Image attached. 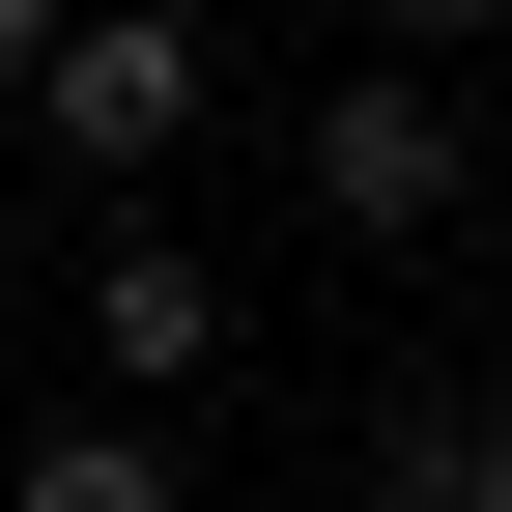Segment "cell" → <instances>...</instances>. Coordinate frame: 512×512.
I'll return each instance as SVG.
<instances>
[{
  "mask_svg": "<svg viewBox=\"0 0 512 512\" xmlns=\"http://www.w3.org/2000/svg\"><path fill=\"white\" fill-rule=\"evenodd\" d=\"M86 342H114V399H200V370H228V285H200V256H171V228H86Z\"/></svg>",
  "mask_w": 512,
  "mask_h": 512,
  "instance_id": "obj_3",
  "label": "cell"
},
{
  "mask_svg": "<svg viewBox=\"0 0 512 512\" xmlns=\"http://www.w3.org/2000/svg\"><path fill=\"white\" fill-rule=\"evenodd\" d=\"M456 200H484V143H456V86H427V57H370V86H313V228L427 256Z\"/></svg>",
  "mask_w": 512,
  "mask_h": 512,
  "instance_id": "obj_2",
  "label": "cell"
},
{
  "mask_svg": "<svg viewBox=\"0 0 512 512\" xmlns=\"http://www.w3.org/2000/svg\"><path fill=\"white\" fill-rule=\"evenodd\" d=\"M200 86H228V57L171 29V0H57V57H29V143H57V171H114V200H143V171L200 143Z\"/></svg>",
  "mask_w": 512,
  "mask_h": 512,
  "instance_id": "obj_1",
  "label": "cell"
},
{
  "mask_svg": "<svg viewBox=\"0 0 512 512\" xmlns=\"http://www.w3.org/2000/svg\"><path fill=\"white\" fill-rule=\"evenodd\" d=\"M370 512H512V399H399L370 427Z\"/></svg>",
  "mask_w": 512,
  "mask_h": 512,
  "instance_id": "obj_5",
  "label": "cell"
},
{
  "mask_svg": "<svg viewBox=\"0 0 512 512\" xmlns=\"http://www.w3.org/2000/svg\"><path fill=\"white\" fill-rule=\"evenodd\" d=\"M0 512H200V484H171V427L114 399V427H29V456H0Z\"/></svg>",
  "mask_w": 512,
  "mask_h": 512,
  "instance_id": "obj_4",
  "label": "cell"
},
{
  "mask_svg": "<svg viewBox=\"0 0 512 512\" xmlns=\"http://www.w3.org/2000/svg\"><path fill=\"white\" fill-rule=\"evenodd\" d=\"M484 29H512V0H370V57H427V86H456Z\"/></svg>",
  "mask_w": 512,
  "mask_h": 512,
  "instance_id": "obj_6",
  "label": "cell"
},
{
  "mask_svg": "<svg viewBox=\"0 0 512 512\" xmlns=\"http://www.w3.org/2000/svg\"><path fill=\"white\" fill-rule=\"evenodd\" d=\"M29 57H57V0H0V86H29Z\"/></svg>",
  "mask_w": 512,
  "mask_h": 512,
  "instance_id": "obj_7",
  "label": "cell"
}]
</instances>
